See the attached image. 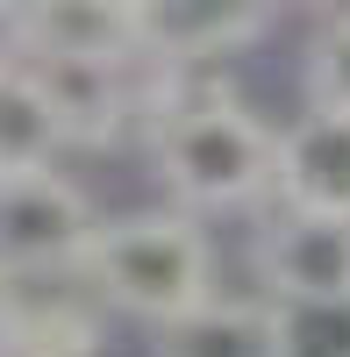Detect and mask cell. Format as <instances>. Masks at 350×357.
I'll return each mask as SVG.
<instances>
[{
    "label": "cell",
    "instance_id": "1",
    "mask_svg": "<svg viewBox=\"0 0 350 357\" xmlns=\"http://www.w3.org/2000/svg\"><path fill=\"white\" fill-rule=\"evenodd\" d=\"M143 129H151V165L179 215L200 222V215H243V207L272 200L279 129L243 93H229L215 79H186V86L158 79Z\"/></svg>",
    "mask_w": 350,
    "mask_h": 357
},
{
    "label": "cell",
    "instance_id": "2",
    "mask_svg": "<svg viewBox=\"0 0 350 357\" xmlns=\"http://www.w3.org/2000/svg\"><path fill=\"white\" fill-rule=\"evenodd\" d=\"M79 279L100 307L165 329L200 301H215V243L179 207H143V215H114L93 229Z\"/></svg>",
    "mask_w": 350,
    "mask_h": 357
},
{
    "label": "cell",
    "instance_id": "3",
    "mask_svg": "<svg viewBox=\"0 0 350 357\" xmlns=\"http://www.w3.org/2000/svg\"><path fill=\"white\" fill-rule=\"evenodd\" d=\"M93 229H100V215L79 178H65V172L0 178V279L8 286L79 272Z\"/></svg>",
    "mask_w": 350,
    "mask_h": 357
},
{
    "label": "cell",
    "instance_id": "4",
    "mask_svg": "<svg viewBox=\"0 0 350 357\" xmlns=\"http://www.w3.org/2000/svg\"><path fill=\"white\" fill-rule=\"evenodd\" d=\"M279 15L265 0H136V36L151 79H208L215 65L243 57Z\"/></svg>",
    "mask_w": 350,
    "mask_h": 357
},
{
    "label": "cell",
    "instance_id": "5",
    "mask_svg": "<svg viewBox=\"0 0 350 357\" xmlns=\"http://www.w3.org/2000/svg\"><path fill=\"white\" fill-rule=\"evenodd\" d=\"M257 286L279 314H350V222L279 207L257 229Z\"/></svg>",
    "mask_w": 350,
    "mask_h": 357
},
{
    "label": "cell",
    "instance_id": "6",
    "mask_svg": "<svg viewBox=\"0 0 350 357\" xmlns=\"http://www.w3.org/2000/svg\"><path fill=\"white\" fill-rule=\"evenodd\" d=\"M43 93L57 107V129H65V151H107L122 143L129 122H151L158 79L143 65H36Z\"/></svg>",
    "mask_w": 350,
    "mask_h": 357
},
{
    "label": "cell",
    "instance_id": "7",
    "mask_svg": "<svg viewBox=\"0 0 350 357\" xmlns=\"http://www.w3.org/2000/svg\"><path fill=\"white\" fill-rule=\"evenodd\" d=\"M22 57L29 65H143L136 0H29Z\"/></svg>",
    "mask_w": 350,
    "mask_h": 357
},
{
    "label": "cell",
    "instance_id": "8",
    "mask_svg": "<svg viewBox=\"0 0 350 357\" xmlns=\"http://www.w3.org/2000/svg\"><path fill=\"white\" fill-rule=\"evenodd\" d=\"M272 200L286 215H329L350 222V114H294L279 129Z\"/></svg>",
    "mask_w": 350,
    "mask_h": 357
},
{
    "label": "cell",
    "instance_id": "9",
    "mask_svg": "<svg viewBox=\"0 0 350 357\" xmlns=\"http://www.w3.org/2000/svg\"><path fill=\"white\" fill-rule=\"evenodd\" d=\"M151 357H294V329L272 301H200L193 314L151 329Z\"/></svg>",
    "mask_w": 350,
    "mask_h": 357
},
{
    "label": "cell",
    "instance_id": "10",
    "mask_svg": "<svg viewBox=\"0 0 350 357\" xmlns=\"http://www.w3.org/2000/svg\"><path fill=\"white\" fill-rule=\"evenodd\" d=\"M57 158H65V129H57L36 65H8L0 72V178L57 172Z\"/></svg>",
    "mask_w": 350,
    "mask_h": 357
},
{
    "label": "cell",
    "instance_id": "11",
    "mask_svg": "<svg viewBox=\"0 0 350 357\" xmlns=\"http://www.w3.org/2000/svg\"><path fill=\"white\" fill-rule=\"evenodd\" d=\"M300 86H307L314 114H350V8L322 15V29L307 43V65H300Z\"/></svg>",
    "mask_w": 350,
    "mask_h": 357
},
{
    "label": "cell",
    "instance_id": "12",
    "mask_svg": "<svg viewBox=\"0 0 350 357\" xmlns=\"http://www.w3.org/2000/svg\"><path fill=\"white\" fill-rule=\"evenodd\" d=\"M0 357H22V286L0 279Z\"/></svg>",
    "mask_w": 350,
    "mask_h": 357
},
{
    "label": "cell",
    "instance_id": "13",
    "mask_svg": "<svg viewBox=\"0 0 350 357\" xmlns=\"http://www.w3.org/2000/svg\"><path fill=\"white\" fill-rule=\"evenodd\" d=\"M8 65H29V57H22V8L0 0V72H8Z\"/></svg>",
    "mask_w": 350,
    "mask_h": 357
}]
</instances>
